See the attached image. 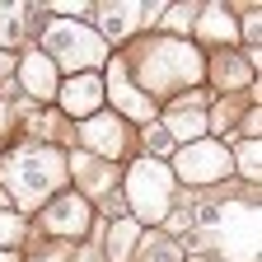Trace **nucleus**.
Instances as JSON below:
<instances>
[{
    "label": "nucleus",
    "mask_w": 262,
    "mask_h": 262,
    "mask_svg": "<svg viewBox=\"0 0 262 262\" xmlns=\"http://www.w3.org/2000/svg\"><path fill=\"white\" fill-rule=\"evenodd\" d=\"M103 94H113V98H117V108H122V113H126L131 122H141V126H150V122H155V103H150L145 94H136V89H131L122 56H113V75H108Z\"/></svg>",
    "instance_id": "nucleus-11"
},
{
    "label": "nucleus",
    "mask_w": 262,
    "mask_h": 262,
    "mask_svg": "<svg viewBox=\"0 0 262 262\" xmlns=\"http://www.w3.org/2000/svg\"><path fill=\"white\" fill-rule=\"evenodd\" d=\"M136 75H141V94L155 98L159 94H173V89H187V84H202V52L183 38H150V42H136ZM126 61V66H131Z\"/></svg>",
    "instance_id": "nucleus-2"
},
{
    "label": "nucleus",
    "mask_w": 262,
    "mask_h": 262,
    "mask_svg": "<svg viewBox=\"0 0 262 262\" xmlns=\"http://www.w3.org/2000/svg\"><path fill=\"white\" fill-rule=\"evenodd\" d=\"M38 220H42V229L52 239H84L89 225H94V211H89V202L80 192H66V196H52Z\"/></svg>",
    "instance_id": "nucleus-7"
},
{
    "label": "nucleus",
    "mask_w": 262,
    "mask_h": 262,
    "mask_svg": "<svg viewBox=\"0 0 262 262\" xmlns=\"http://www.w3.org/2000/svg\"><path fill=\"white\" fill-rule=\"evenodd\" d=\"M196 103H202V98L192 94L183 108H173L169 117L159 122L164 131H169V141H173V145H192V141H202V136H206V113L196 108Z\"/></svg>",
    "instance_id": "nucleus-12"
},
{
    "label": "nucleus",
    "mask_w": 262,
    "mask_h": 262,
    "mask_svg": "<svg viewBox=\"0 0 262 262\" xmlns=\"http://www.w3.org/2000/svg\"><path fill=\"white\" fill-rule=\"evenodd\" d=\"M173 173H169V164L164 159H136L126 169V215L136 220V225H159L164 215H169V206H173Z\"/></svg>",
    "instance_id": "nucleus-3"
},
{
    "label": "nucleus",
    "mask_w": 262,
    "mask_h": 262,
    "mask_svg": "<svg viewBox=\"0 0 262 262\" xmlns=\"http://www.w3.org/2000/svg\"><path fill=\"white\" fill-rule=\"evenodd\" d=\"M42 5H0V52H14L28 38V24L42 19Z\"/></svg>",
    "instance_id": "nucleus-13"
},
{
    "label": "nucleus",
    "mask_w": 262,
    "mask_h": 262,
    "mask_svg": "<svg viewBox=\"0 0 262 262\" xmlns=\"http://www.w3.org/2000/svg\"><path fill=\"white\" fill-rule=\"evenodd\" d=\"M141 234H145V229L136 225V220H113L108 229H103V257L108 262H131V248H136L141 244Z\"/></svg>",
    "instance_id": "nucleus-15"
},
{
    "label": "nucleus",
    "mask_w": 262,
    "mask_h": 262,
    "mask_svg": "<svg viewBox=\"0 0 262 262\" xmlns=\"http://www.w3.org/2000/svg\"><path fill=\"white\" fill-rule=\"evenodd\" d=\"M14 75H19V89L28 94V103H47V98H56V89H61L56 66L42 52H24L14 61Z\"/></svg>",
    "instance_id": "nucleus-9"
},
{
    "label": "nucleus",
    "mask_w": 262,
    "mask_h": 262,
    "mask_svg": "<svg viewBox=\"0 0 262 262\" xmlns=\"http://www.w3.org/2000/svg\"><path fill=\"white\" fill-rule=\"evenodd\" d=\"M169 173H173V183L183 178V183H192V187H206V183L234 178V159H229V145H220L215 136H202V141L173 150Z\"/></svg>",
    "instance_id": "nucleus-5"
},
{
    "label": "nucleus",
    "mask_w": 262,
    "mask_h": 262,
    "mask_svg": "<svg viewBox=\"0 0 262 262\" xmlns=\"http://www.w3.org/2000/svg\"><path fill=\"white\" fill-rule=\"evenodd\" d=\"M66 178H71L66 173V150L42 145V141L19 145L0 159V187L19 202V211H42L52 202V192L66 187Z\"/></svg>",
    "instance_id": "nucleus-1"
},
{
    "label": "nucleus",
    "mask_w": 262,
    "mask_h": 262,
    "mask_svg": "<svg viewBox=\"0 0 262 262\" xmlns=\"http://www.w3.org/2000/svg\"><path fill=\"white\" fill-rule=\"evenodd\" d=\"M145 145H150L155 155H173V150H178V145L169 141V131H164L159 122H150V126H145Z\"/></svg>",
    "instance_id": "nucleus-21"
},
{
    "label": "nucleus",
    "mask_w": 262,
    "mask_h": 262,
    "mask_svg": "<svg viewBox=\"0 0 262 262\" xmlns=\"http://www.w3.org/2000/svg\"><path fill=\"white\" fill-rule=\"evenodd\" d=\"M169 220V234H192V211H183V215H164Z\"/></svg>",
    "instance_id": "nucleus-22"
},
{
    "label": "nucleus",
    "mask_w": 262,
    "mask_h": 262,
    "mask_svg": "<svg viewBox=\"0 0 262 262\" xmlns=\"http://www.w3.org/2000/svg\"><path fill=\"white\" fill-rule=\"evenodd\" d=\"M24 229H28V225H24V215H19V211H0V248L10 253V248L24 239Z\"/></svg>",
    "instance_id": "nucleus-20"
},
{
    "label": "nucleus",
    "mask_w": 262,
    "mask_h": 262,
    "mask_svg": "<svg viewBox=\"0 0 262 262\" xmlns=\"http://www.w3.org/2000/svg\"><path fill=\"white\" fill-rule=\"evenodd\" d=\"M56 103L61 113H71V117H94L98 103H103V75H75V80H66L56 89Z\"/></svg>",
    "instance_id": "nucleus-10"
},
{
    "label": "nucleus",
    "mask_w": 262,
    "mask_h": 262,
    "mask_svg": "<svg viewBox=\"0 0 262 262\" xmlns=\"http://www.w3.org/2000/svg\"><path fill=\"white\" fill-rule=\"evenodd\" d=\"M159 14H164V5H136V0H113V5H94V19H98V38H103V42L131 38L136 28L155 24Z\"/></svg>",
    "instance_id": "nucleus-6"
},
{
    "label": "nucleus",
    "mask_w": 262,
    "mask_h": 262,
    "mask_svg": "<svg viewBox=\"0 0 262 262\" xmlns=\"http://www.w3.org/2000/svg\"><path fill=\"white\" fill-rule=\"evenodd\" d=\"M66 159H71V164H66V173H75L89 187L84 202H89V196H103V187L117 183V169H113V164H94V155H66Z\"/></svg>",
    "instance_id": "nucleus-14"
},
{
    "label": "nucleus",
    "mask_w": 262,
    "mask_h": 262,
    "mask_svg": "<svg viewBox=\"0 0 262 262\" xmlns=\"http://www.w3.org/2000/svg\"><path fill=\"white\" fill-rule=\"evenodd\" d=\"M229 159H234V173L257 187V173H262V164H257V141H244L239 150H229Z\"/></svg>",
    "instance_id": "nucleus-18"
},
{
    "label": "nucleus",
    "mask_w": 262,
    "mask_h": 262,
    "mask_svg": "<svg viewBox=\"0 0 262 262\" xmlns=\"http://www.w3.org/2000/svg\"><path fill=\"white\" fill-rule=\"evenodd\" d=\"M38 262H71V253H52V257H38Z\"/></svg>",
    "instance_id": "nucleus-23"
},
{
    "label": "nucleus",
    "mask_w": 262,
    "mask_h": 262,
    "mask_svg": "<svg viewBox=\"0 0 262 262\" xmlns=\"http://www.w3.org/2000/svg\"><path fill=\"white\" fill-rule=\"evenodd\" d=\"M80 141L94 150V159L113 164V159L126 150V126H122V117H117V113H94V117H84V122H80Z\"/></svg>",
    "instance_id": "nucleus-8"
},
{
    "label": "nucleus",
    "mask_w": 262,
    "mask_h": 262,
    "mask_svg": "<svg viewBox=\"0 0 262 262\" xmlns=\"http://www.w3.org/2000/svg\"><path fill=\"white\" fill-rule=\"evenodd\" d=\"M42 47H47L42 56H47L52 66H66V71H80V75H89L94 66L108 61V42L98 38L94 28L75 24V19H47Z\"/></svg>",
    "instance_id": "nucleus-4"
},
{
    "label": "nucleus",
    "mask_w": 262,
    "mask_h": 262,
    "mask_svg": "<svg viewBox=\"0 0 262 262\" xmlns=\"http://www.w3.org/2000/svg\"><path fill=\"white\" fill-rule=\"evenodd\" d=\"M131 262H183V244L164 239V234H150V239H141V248H136Z\"/></svg>",
    "instance_id": "nucleus-17"
},
{
    "label": "nucleus",
    "mask_w": 262,
    "mask_h": 262,
    "mask_svg": "<svg viewBox=\"0 0 262 262\" xmlns=\"http://www.w3.org/2000/svg\"><path fill=\"white\" fill-rule=\"evenodd\" d=\"M196 28H202V38L206 42H239V24H234V14H229L225 5H202L196 10Z\"/></svg>",
    "instance_id": "nucleus-16"
},
{
    "label": "nucleus",
    "mask_w": 262,
    "mask_h": 262,
    "mask_svg": "<svg viewBox=\"0 0 262 262\" xmlns=\"http://www.w3.org/2000/svg\"><path fill=\"white\" fill-rule=\"evenodd\" d=\"M5 206H10V192H5V187H0V211H5Z\"/></svg>",
    "instance_id": "nucleus-24"
},
{
    "label": "nucleus",
    "mask_w": 262,
    "mask_h": 262,
    "mask_svg": "<svg viewBox=\"0 0 262 262\" xmlns=\"http://www.w3.org/2000/svg\"><path fill=\"white\" fill-rule=\"evenodd\" d=\"M196 10H202V5H164V28H169V38H173V33H187L192 24H196Z\"/></svg>",
    "instance_id": "nucleus-19"
},
{
    "label": "nucleus",
    "mask_w": 262,
    "mask_h": 262,
    "mask_svg": "<svg viewBox=\"0 0 262 262\" xmlns=\"http://www.w3.org/2000/svg\"><path fill=\"white\" fill-rule=\"evenodd\" d=\"M0 262H19V257H14V253H5V248H0Z\"/></svg>",
    "instance_id": "nucleus-25"
}]
</instances>
